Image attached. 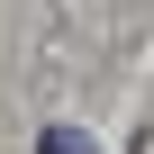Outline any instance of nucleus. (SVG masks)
<instances>
[{"instance_id":"obj_1","label":"nucleus","mask_w":154,"mask_h":154,"mask_svg":"<svg viewBox=\"0 0 154 154\" xmlns=\"http://www.w3.org/2000/svg\"><path fill=\"white\" fill-rule=\"evenodd\" d=\"M36 154H100V145H91L82 127H45V136H36Z\"/></svg>"}]
</instances>
